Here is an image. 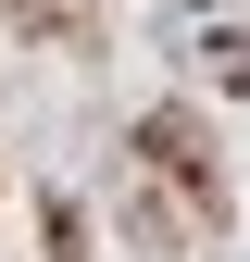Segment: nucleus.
<instances>
[{"label": "nucleus", "instance_id": "obj_1", "mask_svg": "<svg viewBox=\"0 0 250 262\" xmlns=\"http://www.w3.org/2000/svg\"><path fill=\"white\" fill-rule=\"evenodd\" d=\"M138 150L163 162L175 187H187V212H200V225L225 212V175H213V138H200V125H187V113H150V125H138Z\"/></svg>", "mask_w": 250, "mask_h": 262}]
</instances>
